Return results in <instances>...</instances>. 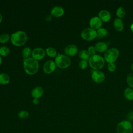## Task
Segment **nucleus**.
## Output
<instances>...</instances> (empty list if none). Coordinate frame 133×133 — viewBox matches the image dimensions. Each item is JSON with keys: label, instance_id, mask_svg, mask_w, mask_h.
Returning a JSON list of instances; mask_svg holds the SVG:
<instances>
[{"label": "nucleus", "instance_id": "1", "mask_svg": "<svg viewBox=\"0 0 133 133\" xmlns=\"http://www.w3.org/2000/svg\"><path fill=\"white\" fill-rule=\"evenodd\" d=\"M27 40V34L22 30L16 31L10 35V41L12 44L17 47L23 46L26 43Z\"/></svg>", "mask_w": 133, "mask_h": 133}, {"label": "nucleus", "instance_id": "2", "mask_svg": "<svg viewBox=\"0 0 133 133\" xmlns=\"http://www.w3.org/2000/svg\"><path fill=\"white\" fill-rule=\"evenodd\" d=\"M23 69L26 73L29 75L35 74L39 69L38 61L32 57L23 59Z\"/></svg>", "mask_w": 133, "mask_h": 133}, {"label": "nucleus", "instance_id": "3", "mask_svg": "<svg viewBox=\"0 0 133 133\" xmlns=\"http://www.w3.org/2000/svg\"><path fill=\"white\" fill-rule=\"evenodd\" d=\"M88 63L89 66L94 70H99L102 69L105 64L104 59L99 55H95L90 56Z\"/></svg>", "mask_w": 133, "mask_h": 133}, {"label": "nucleus", "instance_id": "4", "mask_svg": "<svg viewBox=\"0 0 133 133\" xmlns=\"http://www.w3.org/2000/svg\"><path fill=\"white\" fill-rule=\"evenodd\" d=\"M56 66L61 69H65L70 66L71 60L69 56L66 55L58 54L55 59Z\"/></svg>", "mask_w": 133, "mask_h": 133}, {"label": "nucleus", "instance_id": "5", "mask_svg": "<svg viewBox=\"0 0 133 133\" xmlns=\"http://www.w3.org/2000/svg\"><path fill=\"white\" fill-rule=\"evenodd\" d=\"M117 133H133V126L127 119L119 122L116 126Z\"/></svg>", "mask_w": 133, "mask_h": 133}, {"label": "nucleus", "instance_id": "6", "mask_svg": "<svg viewBox=\"0 0 133 133\" xmlns=\"http://www.w3.org/2000/svg\"><path fill=\"white\" fill-rule=\"evenodd\" d=\"M119 54V52L117 48L114 47L110 48L104 52V60L108 63H114L117 59Z\"/></svg>", "mask_w": 133, "mask_h": 133}, {"label": "nucleus", "instance_id": "7", "mask_svg": "<svg viewBox=\"0 0 133 133\" xmlns=\"http://www.w3.org/2000/svg\"><path fill=\"white\" fill-rule=\"evenodd\" d=\"M81 36L84 40L92 41L97 37V31L91 28H86L82 31Z\"/></svg>", "mask_w": 133, "mask_h": 133}, {"label": "nucleus", "instance_id": "8", "mask_svg": "<svg viewBox=\"0 0 133 133\" xmlns=\"http://www.w3.org/2000/svg\"><path fill=\"white\" fill-rule=\"evenodd\" d=\"M46 55V51L42 47H36L32 50V58L37 61L43 59Z\"/></svg>", "mask_w": 133, "mask_h": 133}, {"label": "nucleus", "instance_id": "9", "mask_svg": "<svg viewBox=\"0 0 133 133\" xmlns=\"http://www.w3.org/2000/svg\"><path fill=\"white\" fill-rule=\"evenodd\" d=\"M91 78L93 81L97 83H101L105 80L104 74L99 70H92Z\"/></svg>", "mask_w": 133, "mask_h": 133}, {"label": "nucleus", "instance_id": "10", "mask_svg": "<svg viewBox=\"0 0 133 133\" xmlns=\"http://www.w3.org/2000/svg\"><path fill=\"white\" fill-rule=\"evenodd\" d=\"M56 68V64L52 60H48L46 61L43 64V71L46 74H50L52 73Z\"/></svg>", "mask_w": 133, "mask_h": 133}, {"label": "nucleus", "instance_id": "11", "mask_svg": "<svg viewBox=\"0 0 133 133\" xmlns=\"http://www.w3.org/2000/svg\"><path fill=\"white\" fill-rule=\"evenodd\" d=\"M89 24L90 28L94 30H97L101 28L102 24V21L99 17H94L90 19Z\"/></svg>", "mask_w": 133, "mask_h": 133}, {"label": "nucleus", "instance_id": "12", "mask_svg": "<svg viewBox=\"0 0 133 133\" xmlns=\"http://www.w3.org/2000/svg\"><path fill=\"white\" fill-rule=\"evenodd\" d=\"M64 52L68 56H74L77 53L78 48L74 44H69L64 48Z\"/></svg>", "mask_w": 133, "mask_h": 133}, {"label": "nucleus", "instance_id": "13", "mask_svg": "<svg viewBox=\"0 0 133 133\" xmlns=\"http://www.w3.org/2000/svg\"><path fill=\"white\" fill-rule=\"evenodd\" d=\"M64 13V9L60 6H55L50 10V14L52 16L59 18L63 15Z\"/></svg>", "mask_w": 133, "mask_h": 133}, {"label": "nucleus", "instance_id": "14", "mask_svg": "<svg viewBox=\"0 0 133 133\" xmlns=\"http://www.w3.org/2000/svg\"><path fill=\"white\" fill-rule=\"evenodd\" d=\"M44 94V89L41 86L35 87L31 91V95L33 98L39 99Z\"/></svg>", "mask_w": 133, "mask_h": 133}, {"label": "nucleus", "instance_id": "15", "mask_svg": "<svg viewBox=\"0 0 133 133\" xmlns=\"http://www.w3.org/2000/svg\"><path fill=\"white\" fill-rule=\"evenodd\" d=\"M99 18L102 21L108 22L111 18V15L110 12L107 10H102L99 11L98 14Z\"/></svg>", "mask_w": 133, "mask_h": 133}, {"label": "nucleus", "instance_id": "16", "mask_svg": "<svg viewBox=\"0 0 133 133\" xmlns=\"http://www.w3.org/2000/svg\"><path fill=\"white\" fill-rule=\"evenodd\" d=\"M95 48L98 52H105L108 49V45L106 43L103 42H98L96 43Z\"/></svg>", "mask_w": 133, "mask_h": 133}, {"label": "nucleus", "instance_id": "17", "mask_svg": "<svg viewBox=\"0 0 133 133\" xmlns=\"http://www.w3.org/2000/svg\"><path fill=\"white\" fill-rule=\"evenodd\" d=\"M113 25L114 29L117 31H122L124 29V25L123 21L121 19L119 18H116L113 22Z\"/></svg>", "mask_w": 133, "mask_h": 133}, {"label": "nucleus", "instance_id": "18", "mask_svg": "<svg viewBox=\"0 0 133 133\" xmlns=\"http://www.w3.org/2000/svg\"><path fill=\"white\" fill-rule=\"evenodd\" d=\"M10 78L8 74L5 73H0V84L3 85H7L10 82Z\"/></svg>", "mask_w": 133, "mask_h": 133}, {"label": "nucleus", "instance_id": "19", "mask_svg": "<svg viewBox=\"0 0 133 133\" xmlns=\"http://www.w3.org/2000/svg\"><path fill=\"white\" fill-rule=\"evenodd\" d=\"M124 95L125 98L129 100H133V89L130 87L126 88L124 92Z\"/></svg>", "mask_w": 133, "mask_h": 133}, {"label": "nucleus", "instance_id": "20", "mask_svg": "<svg viewBox=\"0 0 133 133\" xmlns=\"http://www.w3.org/2000/svg\"><path fill=\"white\" fill-rule=\"evenodd\" d=\"M32 50L29 47H25L22 50L21 54L23 59H25L30 57L32 55Z\"/></svg>", "mask_w": 133, "mask_h": 133}, {"label": "nucleus", "instance_id": "21", "mask_svg": "<svg viewBox=\"0 0 133 133\" xmlns=\"http://www.w3.org/2000/svg\"><path fill=\"white\" fill-rule=\"evenodd\" d=\"M78 56L82 60H86V61H87V60H89L90 57L88 51L85 49H82L80 50L78 52Z\"/></svg>", "mask_w": 133, "mask_h": 133}, {"label": "nucleus", "instance_id": "22", "mask_svg": "<svg viewBox=\"0 0 133 133\" xmlns=\"http://www.w3.org/2000/svg\"><path fill=\"white\" fill-rule=\"evenodd\" d=\"M46 54L50 57H56L57 55V52L55 48L52 47H47L46 50Z\"/></svg>", "mask_w": 133, "mask_h": 133}, {"label": "nucleus", "instance_id": "23", "mask_svg": "<svg viewBox=\"0 0 133 133\" xmlns=\"http://www.w3.org/2000/svg\"><path fill=\"white\" fill-rule=\"evenodd\" d=\"M96 31L97 35V37H98V38H102L104 37H105L108 34L107 30L104 28H101L97 30Z\"/></svg>", "mask_w": 133, "mask_h": 133}, {"label": "nucleus", "instance_id": "24", "mask_svg": "<svg viewBox=\"0 0 133 133\" xmlns=\"http://www.w3.org/2000/svg\"><path fill=\"white\" fill-rule=\"evenodd\" d=\"M116 14L118 18H123L126 15V11L124 8L123 7H119L116 10Z\"/></svg>", "mask_w": 133, "mask_h": 133}, {"label": "nucleus", "instance_id": "25", "mask_svg": "<svg viewBox=\"0 0 133 133\" xmlns=\"http://www.w3.org/2000/svg\"><path fill=\"white\" fill-rule=\"evenodd\" d=\"M10 53L9 48L5 46L0 47V55L2 56H7Z\"/></svg>", "mask_w": 133, "mask_h": 133}, {"label": "nucleus", "instance_id": "26", "mask_svg": "<svg viewBox=\"0 0 133 133\" xmlns=\"http://www.w3.org/2000/svg\"><path fill=\"white\" fill-rule=\"evenodd\" d=\"M10 39V36L8 33H2L0 34V43L4 44Z\"/></svg>", "mask_w": 133, "mask_h": 133}, {"label": "nucleus", "instance_id": "27", "mask_svg": "<svg viewBox=\"0 0 133 133\" xmlns=\"http://www.w3.org/2000/svg\"><path fill=\"white\" fill-rule=\"evenodd\" d=\"M18 116L20 119H26L29 116V113L26 110H21L18 112Z\"/></svg>", "mask_w": 133, "mask_h": 133}, {"label": "nucleus", "instance_id": "28", "mask_svg": "<svg viewBox=\"0 0 133 133\" xmlns=\"http://www.w3.org/2000/svg\"><path fill=\"white\" fill-rule=\"evenodd\" d=\"M126 82L127 85L131 88H133V73H129L126 77Z\"/></svg>", "mask_w": 133, "mask_h": 133}, {"label": "nucleus", "instance_id": "29", "mask_svg": "<svg viewBox=\"0 0 133 133\" xmlns=\"http://www.w3.org/2000/svg\"><path fill=\"white\" fill-rule=\"evenodd\" d=\"M78 65L80 69H85L87 68V61L86 60H81L79 63H78Z\"/></svg>", "mask_w": 133, "mask_h": 133}, {"label": "nucleus", "instance_id": "30", "mask_svg": "<svg viewBox=\"0 0 133 133\" xmlns=\"http://www.w3.org/2000/svg\"><path fill=\"white\" fill-rule=\"evenodd\" d=\"M116 66L114 63H108V69L110 72H114L115 70H116Z\"/></svg>", "mask_w": 133, "mask_h": 133}, {"label": "nucleus", "instance_id": "31", "mask_svg": "<svg viewBox=\"0 0 133 133\" xmlns=\"http://www.w3.org/2000/svg\"><path fill=\"white\" fill-rule=\"evenodd\" d=\"M89 54L90 55V56H94L95 55H96V50L95 48V47L94 46H89L88 48V50H87Z\"/></svg>", "mask_w": 133, "mask_h": 133}, {"label": "nucleus", "instance_id": "32", "mask_svg": "<svg viewBox=\"0 0 133 133\" xmlns=\"http://www.w3.org/2000/svg\"><path fill=\"white\" fill-rule=\"evenodd\" d=\"M127 120L131 122L133 121V112H130L128 113L127 115Z\"/></svg>", "mask_w": 133, "mask_h": 133}, {"label": "nucleus", "instance_id": "33", "mask_svg": "<svg viewBox=\"0 0 133 133\" xmlns=\"http://www.w3.org/2000/svg\"><path fill=\"white\" fill-rule=\"evenodd\" d=\"M32 102L35 105H38L39 103V100L38 99L33 98L32 100Z\"/></svg>", "mask_w": 133, "mask_h": 133}, {"label": "nucleus", "instance_id": "34", "mask_svg": "<svg viewBox=\"0 0 133 133\" xmlns=\"http://www.w3.org/2000/svg\"><path fill=\"white\" fill-rule=\"evenodd\" d=\"M52 16L51 15H48L46 17V20L47 21H50L51 19H52Z\"/></svg>", "mask_w": 133, "mask_h": 133}, {"label": "nucleus", "instance_id": "35", "mask_svg": "<svg viewBox=\"0 0 133 133\" xmlns=\"http://www.w3.org/2000/svg\"><path fill=\"white\" fill-rule=\"evenodd\" d=\"M2 20H3V16H2V14L0 12V23L2 21Z\"/></svg>", "mask_w": 133, "mask_h": 133}, {"label": "nucleus", "instance_id": "36", "mask_svg": "<svg viewBox=\"0 0 133 133\" xmlns=\"http://www.w3.org/2000/svg\"><path fill=\"white\" fill-rule=\"evenodd\" d=\"M130 29H131V30L132 31H133V23L131 24V26H130Z\"/></svg>", "mask_w": 133, "mask_h": 133}, {"label": "nucleus", "instance_id": "37", "mask_svg": "<svg viewBox=\"0 0 133 133\" xmlns=\"http://www.w3.org/2000/svg\"><path fill=\"white\" fill-rule=\"evenodd\" d=\"M1 63H2V58H1V56L0 55V65H1Z\"/></svg>", "mask_w": 133, "mask_h": 133}, {"label": "nucleus", "instance_id": "38", "mask_svg": "<svg viewBox=\"0 0 133 133\" xmlns=\"http://www.w3.org/2000/svg\"><path fill=\"white\" fill-rule=\"evenodd\" d=\"M131 68L132 71H133V63H132V64H131Z\"/></svg>", "mask_w": 133, "mask_h": 133}]
</instances>
